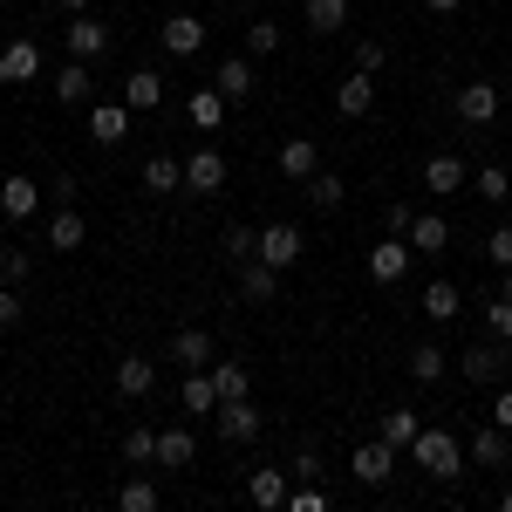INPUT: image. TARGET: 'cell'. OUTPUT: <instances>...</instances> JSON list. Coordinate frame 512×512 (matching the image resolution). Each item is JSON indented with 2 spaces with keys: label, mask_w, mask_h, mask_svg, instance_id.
Segmentation results:
<instances>
[{
  "label": "cell",
  "mask_w": 512,
  "mask_h": 512,
  "mask_svg": "<svg viewBox=\"0 0 512 512\" xmlns=\"http://www.w3.org/2000/svg\"><path fill=\"white\" fill-rule=\"evenodd\" d=\"M403 458H417V465H424V478H437V485H458V472H465L458 437H451V431H417V444H410Z\"/></svg>",
  "instance_id": "1"
},
{
  "label": "cell",
  "mask_w": 512,
  "mask_h": 512,
  "mask_svg": "<svg viewBox=\"0 0 512 512\" xmlns=\"http://www.w3.org/2000/svg\"><path fill=\"white\" fill-rule=\"evenodd\" d=\"M410 260H417V246H410L403 233L376 239V246H369V280H383V287H396V280L410 274Z\"/></svg>",
  "instance_id": "2"
},
{
  "label": "cell",
  "mask_w": 512,
  "mask_h": 512,
  "mask_svg": "<svg viewBox=\"0 0 512 512\" xmlns=\"http://www.w3.org/2000/svg\"><path fill=\"white\" fill-rule=\"evenodd\" d=\"M396 444H383V437H369V444H355L349 451V472L362 478V485H390V472H396Z\"/></svg>",
  "instance_id": "3"
},
{
  "label": "cell",
  "mask_w": 512,
  "mask_h": 512,
  "mask_svg": "<svg viewBox=\"0 0 512 512\" xmlns=\"http://www.w3.org/2000/svg\"><path fill=\"white\" fill-rule=\"evenodd\" d=\"M62 41H69V55H76V62H103L117 35H110L103 21H89V14H69V28H62Z\"/></svg>",
  "instance_id": "4"
},
{
  "label": "cell",
  "mask_w": 512,
  "mask_h": 512,
  "mask_svg": "<svg viewBox=\"0 0 512 512\" xmlns=\"http://www.w3.org/2000/svg\"><path fill=\"white\" fill-rule=\"evenodd\" d=\"M185 192H198V198H212V192H226V151H192L185 158Z\"/></svg>",
  "instance_id": "5"
},
{
  "label": "cell",
  "mask_w": 512,
  "mask_h": 512,
  "mask_svg": "<svg viewBox=\"0 0 512 512\" xmlns=\"http://www.w3.org/2000/svg\"><path fill=\"white\" fill-rule=\"evenodd\" d=\"M458 369H465L472 383H499V376H512V342H499V335H492L485 349H465V362H458Z\"/></svg>",
  "instance_id": "6"
},
{
  "label": "cell",
  "mask_w": 512,
  "mask_h": 512,
  "mask_svg": "<svg viewBox=\"0 0 512 512\" xmlns=\"http://www.w3.org/2000/svg\"><path fill=\"white\" fill-rule=\"evenodd\" d=\"M151 390H158V362H151V355H137V349H130V355L117 362V396H123V403H144Z\"/></svg>",
  "instance_id": "7"
},
{
  "label": "cell",
  "mask_w": 512,
  "mask_h": 512,
  "mask_svg": "<svg viewBox=\"0 0 512 512\" xmlns=\"http://www.w3.org/2000/svg\"><path fill=\"white\" fill-rule=\"evenodd\" d=\"M335 110H342L349 123H362L369 110H376V76H369V69H355V76H342V82H335Z\"/></svg>",
  "instance_id": "8"
},
{
  "label": "cell",
  "mask_w": 512,
  "mask_h": 512,
  "mask_svg": "<svg viewBox=\"0 0 512 512\" xmlns=\"http://www.w3.org/2000/svg\"><path fill=\"white\" fill-rule=\"evenodd\" d=\"M158 41H164V55H178V62H192L198 48H205V21L198 14H171L158 28Z\"/></svg>",
  "instance_id": "9"
},
{
  "label": "cell",
  "mask_w": 512,
  "mask_h": 512,
  "mask_svg": "<svg viewBox=\"0 0 512 512\" xmlns=\"http://www.w3.org/2000/svg\"><path fill=\"white\" fill-rule=\"evenodd\" d=\"M35 205H41V185L28 178V171H14V178H0V219H35Z\"/></svg>",
  "instance_id": "10"
},
{
  "label": "cell",
  "mask_w": 512,
  "mask_h": 512,
  "mask_svg": "<svg viewBox=\"0 0 512 512\" xmlns=\"http://www.w3.org/2000/svg\"><path fill=\"white\" fill-rule=\"evenodd\" d=\"M212 424H219L226 444H253V437H260V410L239 396V403H219V410H212Z\"/></svg>",
  "instance_id": "11"
},
{
  "label": "cell",
  "mask_w": 512,
  "mask_h": 512,
  "mask_svg": "<svg viewBox=\"0 0 512 512\" xmlns=\"http://www.w3.org/2000/svg\"><path fill=\"white\" fill-rule=\"evenodd\" d=\"M465 185H472V171H465V158L437 151V158L424 164V192H431V198H451V192H465Z\"/></svg>",
  "instance_id": "12"
},
{
  "label": "cell",
  "mask_w": 512,
  "mask_h": 512,
  "mask_svg": "<svg viewBox=\"0 0 512 512\" xmlns=\"http://www.w3.org/2000/svg\"><path fill=\"white\" fill-rule=\"evenodd\" d=\"M137 185L151 198H171V192H185V164L171 158V151H158V158H144V171H137Z\"/></svg>",
  "instance_id": "13"
},
{
  "label": "cell",
  "mask_w": 512,
  "mask_h": 512,
  "mask_svg": "<svg viewBox=\"0 0 512 512\" xmlns=\"http://www.w3.org/2000/svg\"><path fill=\"white\" fill-rule=\"evenodd\" d=\"M239 294H246L253 308H267V301L280 294V267H267L260 253H253V260H239Z\"/></svg>",
  "instance_id": "14"
},
{
  "label": "cell",
  "mask_w": 512,
  "mask_h": 512,
  "mask_svg": "<svg viewBox=\"0 0 512 512\" xmlns=\"http://www.w3.org/2000/svg\"><path fill=\"white\" fill-rule=\"evenodd\" d=\"M301 246H308V239L294 233V226H260V260H267V267H280V274L301 260Z\"/></svg>",
  "instance_id": "15"
},
{
  "label": "cell",
  "mask_w": 512,
  "mask_h": 512,
  "mask_svg": "<svg viewBox=\"0 0 512 512\" xmlns=\"http://www.w3.org/2000/svg\"><path fill=\"white\" fill-rule=\"evenodd\" d=\"M315 171H321V151L308 137H287V144H280V178H287V185H308Z\"/></svg>",
  "instance_id": "16"
},
{
  "label": "cell",
  "mask_w": 512,
  "mask_h": 512,
  "mask_svg": "<svg viewBox=\"0 0 512 512\" xmlns=\"http://www.w3.org/2000/svg\"><path fill=\"white\" fill-rule=\"evenodd\" d=\"M0 76H7V82H21V89H28V82L41 76V48H35L28 35H21V41H7V48H0Z\"/></svg>",
  "instance_id": "17"
},
{
  "label": "cell",
  "mask_w": 512,
  "mask_h": 512,
  "mask_svg": "<svg viewBox=\"0 0 512 512\" xmlns=\"http://www.w3.org/2000/svg\"><path fill=\"white\" fill-rule=\"evenodd\" d=\"M89 137H96L103 151L123 144V137H130V103H96V110H89Z\"/></svg>",
  "instance_id": "18"
},
{
  "label": "cell",
  "mask_w": 512,
  "mask_h": 512,
  "mask_svg": "<svg viewBox=\"0 0 512 512\" xmlns=\"http://www.w3.org/2000/svg\"><path fill=\"white\" fill-rule=\"evenodd\" d=\"M212 89H219L226 103H246V96H253V62H246V55H226V62L212 69Z\"/></svg>",
  "instance_id": "19"
},
{
  "label": "cell",
  "mask_w": 512,
  "mask_h": 512,
  "mask_svg": "<svg viewBox=\"0 0 512 512\" xmlns=\"http://www.w3.org/2000/svg\"><path fill=\"white\" fill-rule=\"evenodd\" d=\"M212 335H205V328H178V335H171V362H178V369H212Z\"/></svg>",
  "instance_id": "20"
},
{
  "label": "cell",
  "mask_w": 512,
  "mask_h": 512,
  "mask_svg": "<svg viewBox=\"0 0 512 512\" xmlns=\"http://www.w3.org/2000/svg\"><path fill=\"white\" fill-rule=\"evenodd\" d=\"M410 383H444V369H451V355H444V342H410Z\"/></svg>",
  "instance_id": "21"
},
{
  "label": "cell",
  "mask_w": 512,
  "mask_h": 512,
  "mask_svg": "<svg viewBox=\"0 0 512 512\" xmlns=\"http://www.w3.org/2000/svg\"><path fill=\"white\" fill-rule=\"evenodd\" d=\"M212 390H219V403H239V396H253V376H246V362H233V355H212Z\"/></svg>",
  "instance_id": "22"
},
{
  "label": "cell",
  "mask_w": 512,
  "mask_h": 512,
  "mask_svg": "<svg viewBox=\"0 0 512 512\" xmlns=\"http://www.w3.org/2000/svg\"><path fill=\"white\" fill-rule=\"evenodd\" d=\"M403 239H410L417 253H431V260H437V253H451V226H444L437 212H417V219H410V233H403Z\"/></svg>",
  "instance_id": "23"
},
{
  "label": "cell",
  "mask_w": 512,
  "mask_h": 512,
  "mask_svg": "<svg viewBox=\"0 0 512 512\" xmlns=\"http://www.w3.org/2000/svg\"><path fill=\"white\" fill-rule=\"evenodd\" d=\"M472 465H485V472H499V465H512V431H499V424H485V431L472 437Z\"/></svg>",
  "instance_id": "24"
},
{
  "label": "cell",
  "mask_w": 512,
  "mask_h": 512,
  "mask_svg": "<svg viewBox=\"0 0 512 512\" xmlns=\"http://www.w3.org/2000/svg\"><path fill=\"white\" fill-rule=\"evenodd\" d=\"M123 103H130V110H158L164 103V76L158 69H130V76H123Z\"/></svg>",
  "instance_id": "25"
},
{
  "label": "cell",
  "mask_w": 512,
  "mask_h": 512,
  "mask_svg": "<svg viewBox=\"0 0 512 512\" xmlns=\"http://www.w3.org/2000/svg\"><path fill=\"white\" fill-rule=\"evenodd\" d=\"M458 117L465 123H492L499 117V89H492V82H465V89H458Z\"/></svg>",
  "instance_id": "26"
},
{
  "label": "cell",
  "mask_w": 512,
  "mask_h": 512,
  "mask_svg": "<svg viewBox=\"0 0 512 512\" xmlns=\"http://www.w3.org/2000/svg\"><path fill=\"white\" fill-rule=\"evenodd\" d=\"M82 239H89L82 212H76V205H55V219H48V246H55V253H76Z\"/></svg>",
  "instance_id": "27"
},
{
  "label": "cell",
  "mask_w": 512,
  "mask_h": 512,
  "mask_svg": "<svg viewBox=\"0 0 512 512\" xmlns=\"http://www.w3.org/2000/svg\"><path fill=\"white\" fill-rule=\"evenodd\" d=\"M55 96H62L69 110H76V103H89V96H96V76H89V62H76V55H69V69H55Z\"/></svg>",
  "instance_id": "28"
},
{
  "label": "cell",
  "mask_w": 512,
  "mask_h": 512,
  "mask_svg": "<svg viewBox=\"0 0 512 512\" xmlns=\"http://www.w3.org/2000/svg\"><path fill=\"white\" fill-rule=\"evenodd\" d=\"M185 417H212L219 410V390H212V369H185Z\"/></svg>",
  "instance_id": "29"
},
{
  "label": "cell",
  "mask_w": 512,
  "mask_h": 512,
  "mask_svg": "<svg viewBox=\"0 0 512 512\" xmlns=\"http://www.w3.org/2000/svg\"><path fill=\"white\" fill-rule=\"evenodd\" d=\"M246 499L253 506H287V472L280 465H260V472L246 478Z\"/></svg>",
  "instance_id": "30"
},
{
  "label": "cell",
  "mask_w": 512,
  "mask_h": 512,
  "mask_svg": "<svg viewBox=\"0 0 512 512\" xmlns=\"http://www.w3.org/2000/svg\"><path fill=\"white\" fill-rule=\"evenodd\" d=\"M301 192H308V205H315V212H342V198H349V178H335V171H315Z\"/></svg>",
  "instance_id": "31"
},
{
  "label": "cell",
  "mask_w": 512,
  "mask_h": 512,
  "mask_svg": "<svg viewBox=\"0 0 512 512\" xmlns=\"http://www.w3.org/2000/svg\"><path fill=\"white\" fill-rule=\"evenodd\" d=\"M301 21H308L315 35H342V28H349V0H308Z\"/></svg>",
  "instance_id": "32"
},
{
  "label": "cell",
  "mask_w": 512,
  "mask_h": 512,
  "mask_svg": "<svg viewBox=\"0 0 512 512\" xmlns=\"http://www.w3.org/2000/svg\"><path fill=\"white\" fill-rule=\"evenodd\" d=\"M417 431H424V424H417V410H410V403H403V410H383V444H396V451H410V444H417Z\"/></svg>",
  "instance_id": "33"
},
{
  "label": "cell",
  "mask_w": 512,
  "mask_h": 512,
  "mask_svg": "<svg viewBox=\"0 0 512 512\" xmlns=\"http://www.w3.org/2000/svg\"><path fill=\"white\" fill-rule=\"evenodd\" d=\"M192 458H198L192 431H158V465H164V472H185Z\"/></svg>",
  "instance_id": "34"
},
{
  "label": "cell",
  "mask_w": 512,
  "mask_h": 512,
  "mask_svg": "<svg viewBox=\"0 0 512 512\" xmlns=\"http://www.w3.org/2000/svg\"><path fill=\"white\" fill-rule=\"evenodd\" d=\"M458 308H465V294H458L451 280H431V287H424V315L431 321H458Z\"/></svg>",
  "instance_id": "35"
},
{
  "label": "cell",
  "mask_w": 512,
  "mask_h": 512,
  "mask_svg": "<svg viewBox=\"0 0 512 512\" xmlns=\"http://www.w3.org/2000/svg\"><path fill=\"white\" fill-rule=\"evenodd\" d=\"M219 253H226L233 267H239V260H253V253H260V226H239V219H233V226L219 233Z\"/></svg>",
  "instance_id": "36"
},
{
  "label": "cell",
  "mask_w": 512,
  "mask_h": 512,
  "mask_svg": "<svg viewBox=\"0 0 512 512\" xmlns=\"http://www.w3.org/2000/svg\"><path fill=\"white\" fill-rule=\"evenodd\" d=\"M185 117H192L198 130H219V123H226V96H219V89H198L192 103H185Z\"/></svg>",
  "instance_id": "37"
},
{
  "label": "cell",
  "mask_w": 512,
  "mask_h": 512,
  "mask_svg": "<svg viewBox=\"0 0 512 512\" xmlns=\"http://www.w3.org/2000/svg\"><path fill=\"white\" fill-rule=\"evenodd\" d=\"M472 192L485 198V205H512V178L499 164H485V171H472Z\"/></svg>",
  "instance_id": "38"
},
{
  "label": "cell",
  "mask_w": 512,
  "mask_h": 512,
  "mask_svg": "<svg viewBox=\"0 0 512 512\" xmlns=\"http://www.w3.org/2000/svg\"><path fill=\"white\" fill-rule=\"evenodd\" d=\"M123 458H130V465H158V431L130 424V431H123Z\"/></svg>",
  "instance_id": "39"
},
{
  "label": "cell",
  "mask_w": 512,
  "mask_h": 512,
  "mask_svg": "<svg viewBox=\"0 0 512 512\" xmlns=\"http://www.w3.org/2000/svg\"><path fill=\"white\" fill-rule=\"evenodd\" d=\"M485 328H492L499 342H512V280L492 294V301H485Z\"/></svg>",
  "instance_id": "40"
},
{
  "label": "cell",
  "mask_w": 512,
  "mask_h": 512,
  "mask_svg": "<svg viewBox=\"0 0 512 512\" xmlns=\"http://www.w3.org/2000/svg\"><path fill=\"white\" fill-rule=\"evenodd\" d=\"M117 506L123 512H158V485H151V478H123Z\"/></svg>",
  "instance_id": "41"
},
{
  "label": "cell",
  "mask_w": 512,
  "mask_h": 512,
  "mask_svg": "<svg viewBox=\"0 0 512 512\" xmlns=\"http://www.w3.org/2000/svg\"><path fill=\"white\" fill-rule=\"evenodd\" d=\"M28 274H35L28 246H0V280H7V287H28Z\"/></svg>",
  "instance_id": "42"
},
{
  "label": "cell",
  "mask_w": 512,
  "mask_h": 512,
  "mask_svg": "<svg viewBox=\"0 0 512 512\" xmlns=\"http://www.w3.org/2000/svg\"><path fill=\"white\" fill-rule=\"evenodd\" d=\"M280 48V21H246V55H274Z\"/></svg>",
  "instance_id": "43"
},
{
  "label": "cell",
  "mask_w": 512,
  "mask_h": 512,
  "mask_svg": "<svg viewBox=\"0 0 512 512\" xmlns=\"http://www.w3.org/2000/svg\"><path fill=\"white\" fill-rule=\"evenodd\" d=\"M287 472H294V485H321V451H315V444H301V451L287 458Z\"/></svg>",
  "instance_id": "44"
},
{
  "label": "cell",
  "mask_w": 512,
  "mask_h": 512,
  "mask_svg": "<svg viewBox=\"0 0 512 512\" xmlns=\"http://www.w3.org/2000/svg\"><path fill=\"white\" fill-rule=\"evenodd\" d=\"M21 315H28V294L0 280V328H21Z\"/></svg>",
  "instance_id": "45"
},
{
  "label": "cell",
  "mask_w": 512,
  "mask_h": 512,
  "mask_svg": "<svg viewBox=\"0 0 512 512\" xmlns=\"http://www.w3.org/2000/svg\"><path fill=\"white\" fill-rule=\"evenodd\" d=\"M287 512H328V492L321 485H294L287 492Z\"/></svg>",
  "instance_id": "46"
},
{
  "label": "cell",
  "mask_w": 512,
  "mask_h": 512,
  "mask_svg": "<svg viewBox=\"0 0 512 512\" xmlns=\"http://www.w3.org/2000/svg\"><path fill=\"white\" fill-rule=\"evenodd\" d=\"M383 62H390V48H383V41H355V69H369V76H376Z\"/></svg>",
  "instance_id": "47"
},
{
  "label": "cell",
  "mask_w": 512,
  "mask_h": 512,
  "mask_svg": "<svg viewBox=\"0 0 512 512\" xmlns=\"http://www.w3.org/2000/svg\"><path fill=\"white\" fill-rule=\"evenodd\" d=\"M485 253H492V267H506V274H512V226H499V233L485 239Z\"/></svg>",
  "instance_id": "48"
},
{
  "label": "cell",
  "mask_w": 512,
  "mask_h": 512,
  "mask_svg": "<svg viewBox=\"0 0 512 512\" xmlns=\"http://www.w3.org/2000/svg\"><path fill=\"white\" fill-rule=\"evenodd\" d=\"M492 424H499V431H512V383L492 396Z\"/></svg>",
  "instance_id": "49"
},
{
  "label": "cell",
  "mask_w": 512,
  "mask_h": 512,
  "mask_svg": "<svg viewBox=\"0 0 512 512\" xmlns=\"http://www.w3.org/2000/svg\"><path fill=\"white\" fill-rule=\"evenodd\" d=\"M424 7H431V14H458L465 0H424Z\"/></svg>",
  "instance_id": "50"
},
{
  "label": "cell",
  "mask_w": 512,
  "mask_h": 512,
  "mask_svg": "<svg viewBox=\"0 0 512 512\" xmlns=\"http://www.w3.org/2000/svg\"><path fill=\"white\" fill-rule=\"evenodd\" d=\"M62 7H69V14H89V7H96V0H62Z\"/></svg>",
  "instance_id": "51"
},
{
  "label": "cell",
  "mask_w": 512,
  "mask_h": 512,
  "mask_svg": "<svg viewBox=\"0 0 512 512\" xmlns=\"http://www.w3.org/2000/svg\"><path fill=\"white\" fill-rule=\"evenodd\" d=\"M499 512H512V485H506V492H499Z\"/></svg>",
  "instance_id": "52"
},
{
  "label": "cell",
  "mask_w": 512,
  "mask_h": 512,
  "mask_svg": "<svg viewBox=\"0 0 512 512\" xmlns=\"http://www.w3.org/2000/svg\"><path fill=\"white\" fill-rule=\"evenodd\" d=\"M0 478H7V458H0Z\"/></svg>",
  "instance_id": "53"
},
{
  "label": "cell",
  "mask_w": 512,
  "mask_h": 512,
  "mask_svg": "<svg viewBox=\"0 0 512 512\" xmlns=\"http://www.w3.org/2000/svg\"><path fill=\"white\" fill-rule=\"evenodd\" d=\"M0 89H7V76H0Z\"/></svg>",
  "instance_id": "54"
},
{
  "label": "cell",
  "mask_w": 512,
  "mask_h": 512,
  "mask_svg": "<svg viewBox=\"0 0 512 512\" xmlns=\"http://www.w3.org/2000/svg\"><path fill=\"white\" fill-rule=\"evenodd\" d=\"M0 7H7V0H0Z\"/></svg>",
  "instance_id": "55"
}]
</instances>
